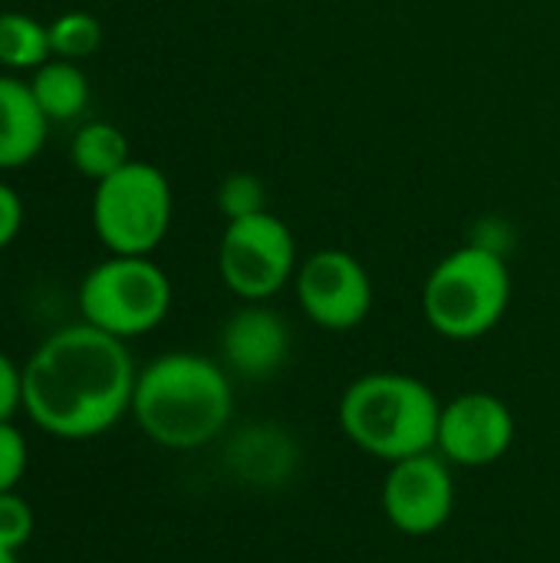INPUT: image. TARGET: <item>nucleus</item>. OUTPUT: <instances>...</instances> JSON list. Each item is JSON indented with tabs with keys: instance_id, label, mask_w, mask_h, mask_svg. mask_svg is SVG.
Returning <instances> with one entry per match:
<instances>
[{
	"instance_id": "f257e3e1",
	"label": "nucleus",
	"mask_w": 560,
	"mask_h": 563,
	"mask_svg": "<svg viewBox=\"0 0 560 563\" xmlns=\"http://www.w3.org/2000/svg\"><path fill=\"white\" fill-rule=\"evenodd\" d=\"M23 369V412L53 439L86 442L109 432L135 393V363L125 340L89 323L50 333Z\"/></svg>"
},
{
	"instance_id": "f03ea898",
	"label": "nucleus",
	"mask_w": 560,
	"mask_h": 563,
	"mask_svg": "<svg viewBox=\"0 0 560 563\" xmlns=\"http://www.w3.org/2000/svg\"><path fill=\"white\" fill-rule=\"evenodd\" d=\"M234 389L228 373L201 353H162L135 376L132 419L162 449L211 445L231 422Z\"/></svg>"
},
{
	"instance_id": "7ed1b4c3",
	"label": "nucleus",
	"mask_w": 560,
	"mask_h": 563,
	"mask_svg": "<svg viewBox=\"0 0 560 563\" xmlns=\"http://www.w3.org/2000/svg\"><path fill=\"white\" fill-rule=\"evenodd\" d=\"M439 412V396L419 376L366 373L343 389L337 419L356 449L393 465L436 452Z\"/></svg>"
},
{
	"instance_id": "20e7f679",
	"label": "nucleus",
	"mask_w": 560,
	"mask_h": 563,
	"mask_svg": "<svg viewBox=\"0 0 560 563\" xmlns=\"http://www.w3.org/2000/svg\"><path fill=\"white\" fill-rule=\"evenodd\" d=\"M512 300V274L498 251L469 244L446 254L422 284L426 323L455 343H469L498 327Z\"/></svg>"
},
{
	"instance_id": "39448f33",
	"label": "nucleus",
	"mask_w": 560,
	"mask_h": 563,
	"mask_svg": "<svg viewBox=\"0 0 560 563\" xmlns=\"http://www.w3.org/2000/svg\"><path fill=\"white\" fill-rule=\"evenodd\" d=\"M172 185L162 168L132 158L92 191V228L109 254L152 257L172 228Z\"/></svg>"
},
{
	"instance_id": "423d86ee",
	"label": "nucleus",
	"mask_w": 560,
	"mask_h": 563,
	"mask_svg": "<svg viewBox=\"0 0 560 563\" xmlns=\"http://www.w3.org/2000/svg\"><path fill=\"white\" fill-rule=\"evenodd\" d=\"M83 323L119 336L152 333L172 310V280L152 257L109 254L79 284Z\"/></svg>"
},
{
	"instance_id": "0eeeda50",
	"label": "nucleus",
	"mask_w": 560,
	"mask_h": 563,
	"mask_svg": "<svg viewBox=\"0 0 560 563\" xmlns=\"http://www.w3.org/2000/svg\"><path fill=\"white\" fill-rule=\"evenodd\" d=\"M218 274L234 297L248 303L271 300L297 274V241L290 228L274 211L228 221L218 244Z\"/></svg>"
},
{
	"instance_id": "6e6552de",
	"label": "nucleus",
	"mask_w": 560,
	"mask_h": 563,
	"mask_svg": "<svg viewBox=\"0 0 560 563\" xmlns=\"http://www.w3.org/2000/svg\"><path fill=\"white\" fill-rule=\"evenodd\" d=\"M294 290L310 323L333 333L360 327L373 310L370 271L360 257L340 247H323L300 261L294 274Z\"/></svg>"
},
{
	"instance_id": "1a4fd4ad",
	"label": "nucleus",
	"mask_w": 560,
	"mask_h": 563,
	"mask_svg": "<svg viewBox=\"0 0 560 563\" xmlns=\"http://www.w3.org/2000/svg\"><path fill=\"white\" fill-rule=\"evenodd\" d=\"M383 515L386 521L409 538L436 534L449 525L455 508V478L452 465L439 452H422L403 462H393L383 478Z\"/></svg>"
},
{
	"instance_id": "9d476101",
	"label": "nucleus",
	"mask_w": 560,
	"mask_h": 563,
	"mask_svg": "<svg viewBox=\"0 0 560 563\" xmlns=\"http://www.w3.org/2000/svg\"><path fill=\"white\" fill-rule=\"evenodd\" d=\"M515 442V416L492 393H462L442 402L436 452L459 468H488L508 455Z\"/></svg>"
},
{
	"instance_id": "9b49d317",
	"label": "nucleus",
	"mask_w": 560,
	"mask_h": 563,
	"mask_svg": "<svg viewBox=\"0 0 560 563\" xmlns=\"http://www.w3.org/2000/svg\"><path fill=\"white\" fill-rule=\"evenodd\" d=\"M224 363L248 379H264L277 373L290 356V330L284 317L264 303H248L224 323L221 333Z\"/></svg>"
},
{
	"instance_id": "f8f14e48",
	"label": "nucleus",
	"mask_w": 560,
	"mask_h": 563,
	"mask_svg": "<svg viewBox=\"0 0 560 563\" xmlns=\"http://www.w3.org/2000/svg\"><path fill=\"white\" fill-rule=\"evenodd\" d=\"M50 119L26 82L0 73V172L30 165L46 142Z\"/></svg>"
},
{
	"instance_id": "ddd939ff",
	"label": "nucleus",
	"mask_w": 560,
	"mask_h": 563,
	"mask_svg": "<svg viewBox=\"0 0 560 563\" xmlns=\"http://www.w3.org/2000/svg\"><path fill=\"white\" fill-rule=\"evenodd\" d=\"M36 106L50 122H66L76 119L86 102H89V79L79 63L50 56L43 66H36L26 79Z\"/></svg>"
},
{
	"instance_id": "4468645a",
	"label": "nucleus",
	"mask_w": 560,
	"mask_h": 563,
	"mask_svg": "<svg viewBox=\"0 0 560 563\" xmlns=\"http://www.w3.org/2000/svg\"><path fill=\"white\" fill-rule=\"evenodd\" d=\"M69 158L79 175H86L89 181H102L112 172H119L122 165H129L132 152H129V139L119 125L96 119V122H86L76 129V135L69 142Z\"/></svg>"
},
{
	"instance_id": "2eb2a0df",
	"label": "nucleus",
	"mask_w": 560,
	"mask_h": 563,
	"mask_svg": "<svg viewBox=\"0 0 560 563\" xmlns=\"http://www.w3.org/2000/svg\"><path fill=\"white\" fill-rule=\"evenodd\" d=\"M50 56V23L17 10L0 13V66L33 73Z\"/></svg>"
},
{
	"instance_id": "dca6fc26",
	"label": "nucleus",
	"mask_w": 560,
	"mask_h": 563,
	"mask_svg": "<svg viewBox=\"0 0 560 563\" xmlns=\"http://www.w3.org/2000/svg\"><path fill=\"white\" fill-rule=\"evenodd\" d=\"M102 46V23L86 10H69L50 20V49L59 59H86Z\"/></svg>"
},
{
	"instance_id": "f3484780",
	"label": "nucleus",
	"mask_w": 560,
	"mask_h": 563,
	"mask_svg": "<svg viewBox=\"0 0 560 563\" xmlns=\"http://www.w3.org/2000/svg\"><path fill=\"white\" fill-rule=\"evenodd\" d=\"M218 208L228 221L248 218V214H261L267 211V188L257 175L251 172H234L221 181L218 188Z\"/></svg>"
},
{
	"instance_id": "a211bd4d",
	"label": "nucleus",
	"mask_w": 560,
	"mask_h": 563,
	"mask_svg": "<svg viewBox=\"0 0 560 563\" xmlns=\"http://www.w3.org/2000/svg\"><path fill=\"white\" fill-rule=\"evenodd\" d=\"M36 531V515L30 501L17 492H0V551L20 554Z\"/></svg>"
},
{
	"instance_id": "6ab92c4d",
	"label": "nucleus",
	"mask_w": 560,
	"mask_h": 563,
	"mask_svg": "<svg viewBox=\"0 0 560 563\" xmlns=\"http://www.w3.org/2000/svg\"><path fill=\"white\" fill-rule=\"evenodd\" d=\"M30 465V445L13 422H0V492H17Z\"/></svg>"
},
{
	"instance_id": "aec40b11",
	"label": "nucleus",
	"mask_w": 560,
	"mask_h": 563,
	"mask_svg": "<svg viewBox=\"0 0 560 563\" xmlns=\"http://www.w3.org/2000/svg\"><path fill=\"white\" fill-rule=\"evenodd\" d=\"M23 409V369L0 350V422H13Z\"/></svg>"
},
{
	"instance_id": "412c9836",
	"label": "nucleus",
	"mask_w": 560,
	"mask_h": 563,
	"mask_svg": "<svg viewBox=\"0 0 560 563\" xmlns=\"http://www.w3.org/2000/svg\"><path fill=\"white\" fill-rule=\"evenodd\" d=\"M20 228H23V198L17 195V188L0 181V251L17 241Z\"/></svg>"
},
{
	"instance_id": "4be33fe9",
	"label": "nucleus",
	"mask_w": 560,
	"mask_h": 563,
	"mask_svg": "<svg viewBox=\"0 0 560 563\" xmlns=\"http://www.w3.org/2000/svg\"><path fill=\"white\" fill-rule=\"evenodd\" d=\"M0 563H20V561H17V554H10V551H0Z\"/></svg>"
},
{
	"instance_id": "5701e85b",
	"label": "nucleus",
	"mask_w": 560,
	"mask_h": 563,
	"mask_svg": "<svg viewBox=\"0 0 560 563\" xmlns=\"http://www.w3.org/2000/svg\"><path fill=\"white\" fill-rule=\"evenodd\" d=\"M257 3H264V0H257Z\"/></svg>"
}]
</instances>
